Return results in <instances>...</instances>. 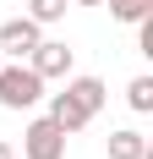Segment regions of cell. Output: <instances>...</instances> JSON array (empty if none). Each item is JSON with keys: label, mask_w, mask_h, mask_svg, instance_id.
Listing matches in <instances>:
<instances>
[{"label": "cell", "mask_w": 153, "mask_h": 159, "mask_svg": "<svg viewBox=\"0 0 153 159\" xmlns=\"http://www.w3.org/2000/svg\"><path fill=\"white\" fill-rule=\"evenodd\" d=\"M28 66L38 71V77H71V49L60 44V39H38V44L28 49Z\"/></svg>", "instance_id": "obj_5"}, {"label": "cell", "mask_w": 153, "mask_h": 159, "mask_svg": "<svg viewBox=\"0 0 153 159\" xmlns=\"http://www.w3.org/2000/svg\"><path fill=\"white\" fill-rule=\"evenodd\" d=\"M0 159H16V154H11V143H0Z\"/></svg>", "instance_id": "obj_10"}, {"label": "cell", "mask_w": 153, "mask_h": 159, "mask_svg": "<svg viewBox=\"0 0 153 159\" xmlns=\"http://www.w3.org/2000/svg\"><path fill=\"white\" fill-rule=\"evenodd\" d=\"M66 6H71V0H28V16L38 22V28H49V22L66 16Z\"/></svg>", "instance_id": "obj_8"}, {"label": "cell", "mask_w": 153, "mask_h": 159, "mask_svg": "<svg viewBox=\"0 0 153 159\" xmlns=\"http://www.w3.org/2000/svg\"><path fill=\"white\" fill-rule=\"evenodd\" d=\"M66 137H71V132H66L60 121L38 115V121H28V132H22V159H66Z\"/></svg>", "instance_id": "obj_3"}, {"label": "cell", "mask_w": 153, "mask_h": 159, "mask_svg": "<svg viewBox=\"0 0 153 159\" xmlns=\"http://www.w3.org/2000/svg\"><path fill=\"white\" fill-rule=\"evenodd\" d=\"M71 6H104V0H71Z\"/></svg>", "instance_id": "obj_11"}, {"label": "cell", "mask_w": 153, "mask_h": 159, "mask_svg": "<svg viewBox=\"0 0 153 159\" xmlns=\"http://www.w3.org/2000/svg\"><path fill=\"white\" fill-rule=\"evenodd\" d=\"M104 99H109V93H104V82H98V77H71L60 93L49 99V121H60L66 132H82L93 115L104 110Z\"/></svg>", "instance_id": "obj_1"}, {"label": "cell", "mask_w": 153, "mask_h": 159, "mask_svg": "<svg viewBox=\"0 0 153 159\" xmlns=\"http://www.w3.org/2000/svg\"><path fill=\"white\" fill-rule=\"evenodd\" d=\"M126 104H131L137 115H148L153 110V77H131L126 82Z\"/></svg>", "instance_id": "obj_7"}, {"label": "cell", "mask_w": 153, "mask_h": 159, "mask_svg": "<svg viewBox=\"0 0 153 159\" xmlns=\"http://www.w3.org/2000/svg\"><path fill=\"white\" fill-rule=\"evenodd\" d=\"M0 61H6V55H0Z\"/></svg>", "instance_id": "obj_12"}, {"label": "cell", "mask_w": 153, "mask_h": 159, "mask_svg": "<svg viewBox=\"0 0 153 159\" xmlns=\"http://www.w3.org/2000/svg\"><path fill=\"white\" fill-rule=\"evenodd\" d=\"M109 159H148V137H142V132H131V126L109 132Z\"/></svg>", "instance_id": "obj_6"}, {"label": "cell", "mask_w": 153, "mask_h": 159, "mask_svg": "<svg viewBox=\"0 0 153 159\" xmlns=\"http://www.w3.org/2000/svg\"><path fill=\"white\" fill-rule=\"evenodd\" d=\"M44 39V28L33 22V16H11V22H0V55H11V61H28V49Z\"/></svg>", "instance_id": "obj_4"}, {"label": "cell", "mask_w": 153, "mask_h": 159, "mask_svg": "<svg viewBox=\"0 0 153 159\" xmlns=\"http://www.w3.org/2000/svg\"><path fill=\"white\" fill-rule=\"evenodd\" d=\"M44 99V77L22 61H0V110H33Z\"/></svg>", "instance_id": "obj_2"}, {"label": "cell", "mask_w": 153, "mask_h": 159, "mask_svg": "<svg viewBox=\"0 0 153 159\" xmlns=\"http://www.w3.org/2000/svg\"><path fill=\"white\" fill-rule=\"evenodd\" d=\"M104 6H109L115 22H142V16L153 11V0H104Z\"/></svg>", "instance_id": "obj_9"}]
</instances>
